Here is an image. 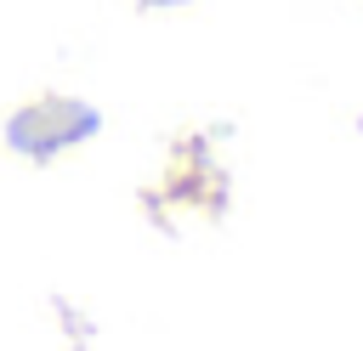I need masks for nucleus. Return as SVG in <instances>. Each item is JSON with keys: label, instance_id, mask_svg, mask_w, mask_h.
<instances>
[{"label": "nucleus", "instance_id": "nucleus-1", "mask_svg": "<svg viewBox=\"0 0 363 351\" xmlns=\"http://www.w3.org/2000/svg\"><path fill=\"white\" fill-rule=\"evenodd\" d=\"M96 130H102V119L91 102L62 96V91H40L6 119V147L28 164H51V159L74 153L79 142H91Z\"/></svg>", "mask_w": 363, "mask_h": 351}, {"label": "nucleus", "instance_id": "nucleus-2", "mask_svg": "<svg viewBox=\"0 0 363 351\" xmlns=\"http://www.w3.org/2000/svg\"><path fill=\"white\" fill-rule=\"evenodd\" d=\"M142 6H182V0H142Z\"/></svg>", "mask_w": 363, "mask_h": 351}]
</instances>
